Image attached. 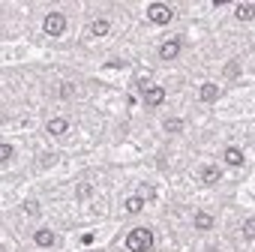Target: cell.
Instances as JSON below:
<instances>
[{
	"label": "cell",
	"mask_w": 255,
	"mask_h": 252,
	"mask_svg": "<svg viewBox=\"0 0 255 252\" xmlns=\"http://www.w3.org/2000/svg\"><path fill=\"white\" fill-rule=\"evenodd\" d=\"M147 18H150L153 24H168V21L174 18V12H171V6H165V3H150V6H147Z\"/></svg>",
	"instance_id": "7a4b0ae2"
},
{
	"label": "cell",
	"mask_w": 255,
	"mask_h": 252,
	"mask_svg": "<svg viewBox=\"0 0 255 252\" xmlns=\"http://www.w3.org/2000/svg\"><path fill=\"white\" fill-rule=\"evenodd\" d=\"M141 96H144V105H162L165 102V87H144Z\"/></svg>",
	"instance_id": "277c9868"
},
{
	"label": "cell",
	"mask_w": 255,
	"mask_h": 252,
	"mask_svg": "<svg viewBox=\"0 0 255 252\" xmlns=\"http://www.w3.org/2000/svg\"><path fill=\"white\" fill-rule=\"evenodd\" d=\"M150 246H153L150 228H132V231L126 234V249H129V252H147Z\"/></svg>",
	"instance_id": "6da1fadb"
},
{
	"label": "cell",
	"mask_w": 255,
	"mask_h": 252,
	"mask_svg": "<svg viewBox=\"0 0 255 252\" xmlns=\"http://www.w3.org/2000/svg\"><path fill=\"white\" fill-rule=\"evenodd\" d=\"M252 12H255L252 3H240V6H237V18H240V21H252Z\"/></svg>",
	"instance_id": "5bb4252c"
},
{
	"label": "cell",
	"mask_w": 255,
	"mask_h": 252,
	"mask_svg": "<svg viewBox=\"0 0 255 252\" xmlns=\"http://www.w3.org/2000/svg\"><path fill=\"white\" fill-rule=\"evenodd\" d=\"M63 30H66V15H60V12L45 15V33L48 36H63Z\"/></svg>",
	"instance_id": "3957f363"
},
{
	"label": "cell",
	"mask_w": 255,
	"mask_h": 252,
	"mask_svg": "<svg viewBox=\"0 0 255 252\" xmlns=\"http://www.w3.org/2000/svg\"><path fill=\"white\" fill-rule=\"evenodd\" d=\"M0 252H3V249H0Z\"/></svg>",
	"instance_id": "7402d4cb"
},
{
	"label": "cell",
	"mask_w": 255,
	"mask_h": 252,
	"mask_svg": "<svg viewBox=\"0 0 255 252\" xmlns=\"http://www.w3.org/2000/svg\"><path fill=\"white\" fill-rule=\"evenodd\" d=\"M222 156H225L228 165H243V150H237V147H228Z\"/></svg>",
	"instance_id": "8fae6325"
},
{
	"label": "cell",
	"mask_w": 255,
	"mask_h": 252,
	"mask_svg": "<svg viewBox=\"0 0 255 252\" xmlns=\"http://www.w3.org/2000/svg\"><path fill=\"white\" fill-rule=\"evenodd\" d=\"M201 183H207V186L219 183V168H213V165H204V168H201Z\"/></svg>",
	"instance_id": "ba28073f"
},
{
	"label": "cell",
	"mask_w": 255,
	"mask_h": 252,
	"mask_svg": "<svg viewBox=\"0 0 255 252\" xmlns=\"http://www.w3.org/2000/svg\"><path fill=\"white\" fill-rule=\"evenodd\" d=\"M33 240H36V246H54V234L48 228H39L33 234Z\"/></svg>",
	"instance_id": "9c48e42d"
},
{
	"label": "cell",
	"mask_w": 255,
	"mask_h": 252,
	"mask_svg": "<svg viewBox=\"0 0 255 252\" xmlns=\"http://www.w3.org/2000/svg\"><path fill=\"white\" fill-rule=\"evenodd\" d=\"M66 129H69V123H66L63 117H51V120L45 123V132H48V135H66Z\"/></svg>",
	"instance_id": "8992f818"
},
{
	"label": "cell",
	"mask_w": 255,
	"mask_h": 252,
	"mask_svg": "<svg viewBox=\"0 0 255 252\" xmlns=\"http://www.w3.org/2000/svg\"><path fill=\"white\" fill-rule=\"evenodd\" d=\"M123 207H126V213H132V216H135V213H141V210H144V198L132 195V198H126V204H123Z\"/></svg>",
	"instance_id": "7c38bea8"
},
{
	"label": "cell",
	"mask_w": 255,
	"mask_h": 252,
	"mask_svg": "<svg viewBox=\"0 0 255 252\" xmlns=\"http://www.w3.org/2000/svg\"><path fill=\"white\" fill-rule=\"evenodd\" d=\"M177 54H180V39H168V42L159 45V57L162 60H174Z\"/></svg>",
	"instance_id": "5b68a950"
},
{
	"label": "cell",
	"mask_w": 255,
	"mask_h": 252,
	"mask_svg": "<svg viewBox=\"0 0 255 252\" xmlns=\"http://www.w3.org/2000/svg\"><path fill=\"white\" fill-rule=\"evenodd\" d=\"M12 153H15V150H12V144H0V162H9Z\"/></svg>",
	"instance_id": "e0dca14e"
},
{
	"label": "cell",
	"mask_w": 255,
	"mask_h": 252,
	"mask_svg": "<svg viewBox=\"0 0 255 252\" xmlns=\"http://www.w3.org/2000/svg\"><path fill=\"white\" fill-rule=\"evenodd\" d=\"M195 228H201V231H207V228H213V216L210 213H195Z\"/></svg>",
	"instance_id": "30bf717a"
},
{
	"label": "cell",
	"mask_w": 255,
	"mask_h": 252,
	"mask_svg": "<svg viewBox=\"0 0 255 252\" xmlns=\"http://www.w3.org/2000/svg\"><path fill=\"white\" fill-rule=\"evenodd\" d=\"M198 96H201V102H216V99H219V87H216L213 81H207V84H201Z\"/></svg>",
	"instance_id": "52a82bcc"
},
{
	"label": "cell",
	"mask_w": 255,
	"mask_h": 252,
	"mask_svg": "<svg viewBox=\"0 0 255 252\" xmlns=\"http://www.w3.org/2000/svg\"><path fill=\"white\" fill-rule=\"evenodd\" d=\"M243 234H246V240H252V237H255V219H252V216H246V222H243Z\"/></svg>",
	"instance_id": "2e32d148"
},
{
	"label": "cell",
	"mask_w": 255,
	"mask_h": 252,
	"mask_svg": "<svg viewBox=\"0 0 255 252\" xmlns=\"http://www.w3.org/2000/svg\"><path fill=\"white\" fill-rule=\"evenodd\" d=\"M60 96L69 99V96H72V84H63V87H60Z\"/></svg>",
	"instance_id": "44dd1931"
},
{
	"label": "cell",
	"mask_w": 255,
	"mask_h": 252,
	"mask_svg": "<svg viewBox=\"0 0 255 252\" xmlns=\"http://www.w3.org/2000/svg\"><path fill=\"white\" fill-rule=\"evenodd\" d=\"M24 213H27V216H36V213H39V204H36V201H27V204H24Z\"/></svg>",
	"instance_id": "d6986e66"
},
{
	"label": "cell",
	"mask_w": 255,
	"mask_h": 252,
	"mask_svg": "<svg viewBox=\"0 0 255 252\" xmlns=\"http://www.w3.org/2000/svg\"><path fill=\"white\" fill-rule=\"evenodd\" d=\"M165 132H168V135H180V132H183V120L168 117V120H165Z\"/></svg>",
	"instance_id": "4fadbf2b"
},
{
	"label": "cell",
	"mask_w": 255,
	"mask_h": 252,
	"mask_svg": "<svg viewBox=\"0 0 255 252\" xmlns=\"http://www.w3.org/2000/svg\"><path fill=\"white\" fill-rule=\"evenodd\" d=\"M156 192H153V186H147V183H141V195L138 198H153Z\"/></svg>",
	"instance_id": "ffe728a7"
},
{
	"label": "cell",
	"mask_w": 255,
	"mask_h": 252,
	"mask_svg": "<svg viewBox=\"0 0 255 252\" xmlns=\"http://www.w3.org/2000/svg\"><path fill=\"white\" fill-rule=\"evenodd\" d=\"M90 195H93V186L90 183H81L78 186V198H90Z\"/></svg>",
	"instance_id": "ac0fdd59"
},
{
	"label": "cell",
	"mask_w": 255,
	"mask_h": 252,
	"mask_svg": "<svg viewBox=\"0 0 255 252\" xmlns=\"http://www.w3.org/2000/svg\"><path fill=\"white\" fill-rule=\"evenodd\" d=\"M90 33H93V36H105V33H108V21H105V18H96V21L90 24Z\"/></svg>",
	"instance_id": "9a60e30c"
}]
</instances>
